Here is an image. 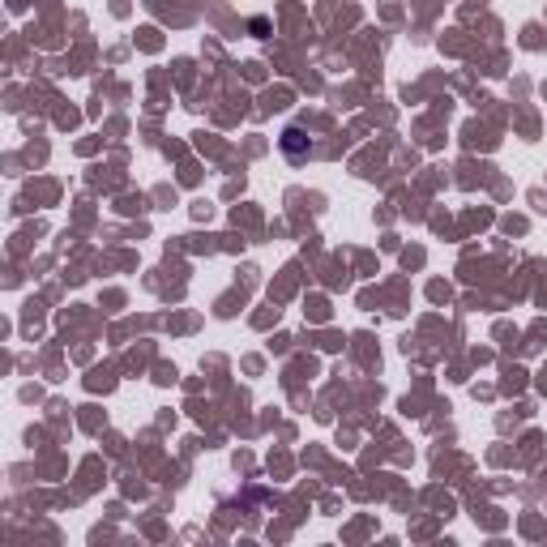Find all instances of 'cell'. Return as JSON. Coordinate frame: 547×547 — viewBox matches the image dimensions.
Here are the masks:
<instances>
[{
  "mask_svg": "<svg viewBox=\"0 0 547 547\" xmlns=\"http://www.w3.org/2000/svg\"><path fill=\"white\" fill-rule=\"evenodd\" d=\"M283 150H287V159H308V154H313V137H308L304 128H287Z\"/></svg>",
  "mask_w": 547,
  "mask_h": 547,
  "instance_id": "6da1fadb",
  "label": "cell"
}]
</instances>
